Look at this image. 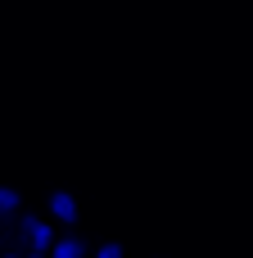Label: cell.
I'll return each mask as SVG.
<instances>
[{"label":"cell","instance_id":"obj_1","mask_svg":"<svg viewBox=\"0 0 253 258\" xmlns=\"http://www.w3.org/2000/svg\"><path fill=\"white\" fill-rule=\"evenodd\" d=\"M23 236H27V254H50L54 249V227L41 222V218H23Z\"/></svg>","mask_w":253,"mask_h":258},{"label":"cell","instance_id":"obj_2","mask_svg":"<svg viewBox=\"0 0 253 258\" xmlns=\"http://www.w3.org/2000/svg\"><path fill=\"white\" fill-rule=\"evenodd\" d=\"M50 218H59L63 227L77 222V218H81V213H77V200H72L68 190H50Z\"/></svg>","mask_w":253,"mask_h":258},{"label":"cell","instance_id":"obj_3","mask_svg":"<svg viewBox=\"0 0 253 258\" xmlns=\"http://www.w3.org/2000/svg\"><path fill=\"white\" fill-rule=\"evenodd\" d=\"M50 258H86V245L77 240V236H54V249Z\"/></svg>","mask_w":253,"mask_h":258},{"label":"cell","instance_id":"obj_4","mask_svg":"<svg viewBox=\"0 0 253 258\" xmlns=\"http://www.w3.org/2000/svg\"><path fill=\"white\" fill-rule=\"evenodd\" d=\"M18 209H23V195L14 186H0V218H14Z\"/></svg>","mask_w":253,"mask_h":258},{"label":"cell","instance_id":"obj_5","mask_svg":"<svg viewBox=\"0 0 253 258\" xmlns=\"http://www.w3.org/2000/svg\"><path fill=\"white\" fill-rule=\"evenodd\" d=\"M122 254H127V249H122L118 240H104V245L95 249V258H122Z\"/></svg>","mask_w":253,"mask_h":258},{"label":"cell","instance_id":"obj_6","mask_svg":"<svg viewBox=\"0 0 253 258\" xmlns=\"http://www.w3.org/2000/svg\"><path fill=\"white\" fill-rule=\"evenodd\" d=\"M23 258H50V254H23Z\"/></svg>","mask_w":253,"mask_h":258},{"label":"cell","instance_id":"obj_7","mask_svg":"<svg viewBox=\"0 0 253 258\" xmlns=\"http://www.w3.org/2000/svg\"><path fill=\"white\" fill-rule=\"evenodd\" d=\"M0 258H23V254H0Z\"/></svg>","mask_w":253,"mask_h":258}]
</instances>
